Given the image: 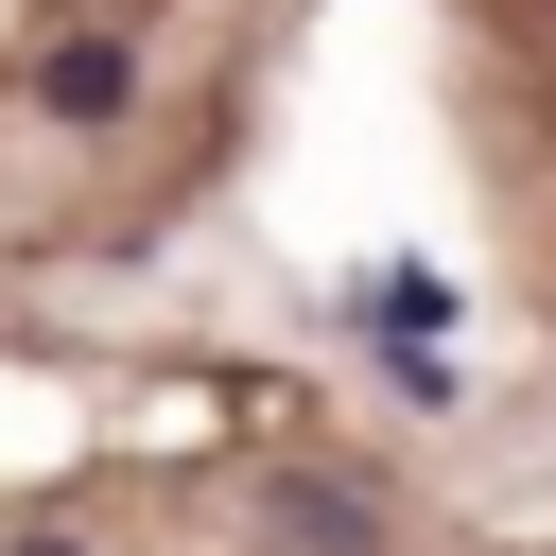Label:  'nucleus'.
<instances>
[{
    "label": "nucleus",
    "mask_w": 556,
    "mask_h": 556,
    "mask_svg": "<svg viewBox=\"0 0 556 556\" xmlns=\"http://www.w3.org/2000/svg\"><path fill=\"white\" fill-rule=\"evenodd\" d=\"M261 521H278V556H382V504L365 486H313V469L261 486Z\"/></svg>",
    "instance_id": "f257e3e1"
},
{
    "label": "nucleus",
    "mask_w": 556,
    "mask_h": 556,
    "mask_svg": "<svg viewBox=\"0 0 556 556\" xmlns=\"http://www.w3.org/2000/svg\"><path fill=\"white\" fill-rule=\"evenodd\" d=\"M434 313H452V295H434V261H382V330H400V348H434Z\"/></svg>",
    "instance_id": "7ed1b4c3"
},
{
    "label": "nucleus",
    "mask_w": 556,
    "mask_h": 556,
    "mask_svg": "<svg viewBox=\"0 0 556 556\" xmlns=\"http://www.w3.org/2000/svg\"><path fill=\"white\" fill-rule=\"evenodd\" d=\"M17 556H87V539H17Z\"/></svg>",
    "instance_id": "20e7f679"
},
{
    "label": "nucleus",
    "mask_w": 556,
    "mask_h": 556,
    "mask_svg": "<svg viewBox=\"0 0 556 556\" xmlns=\"http://www.w3.org/2000/svg\"><path fill=\"white\" fill-rule=\"evenodd\" d=\"M122 87H139L122 35H52V52H35V104H52V122H122Z\"/></svg>",
    "instance_id": "f03ea898"
}]
</instances>
